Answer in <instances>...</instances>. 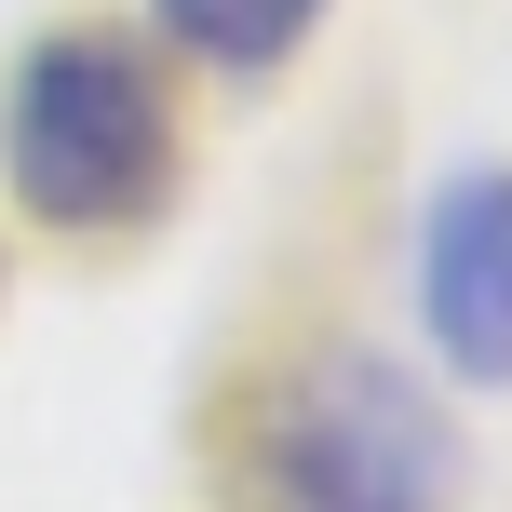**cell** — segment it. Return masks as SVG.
<instances>
[{
  "instance_id": "1",
  "label": "cell",
  "mask_w": 512,
  "mask_h": 512,
  "mask_svg": "<svg viewBox=\"0 0 512 512\" xmlns=\"http://www.w3.org/2000/svg\"><path fill=\"white\" fill-rule=\"evenodd\" d=\"M256 499L270 512H445L459 499V432L405 364L324 351L256 418Z\"/></svg>"
},
{
  "instance_id": "4",
  "label": "cell",
  "mask_w": 512,
  "mask_h": 512,
  "mask_svg": "<svg viewBox=\"0 0 512 512\" xmlns=\"http://www.w3.org/2000/svg\"><path fill=\"white\" fill-rule=\"evenodd\" d=\"M310 14H324V0H162V27H176L203 68H230V81L283 68V54L310 41Z\"/></svg>"
},
{
  "instance_id": "2",
  "label": "cell",
  "mask_w": 512,
  "mask_h": 512,
  "mask_svg": "<svg viewBox=\"0 0 512 512\" xmlns=\"http://www.w3.org/2000/svg\"><path fill=\"white\" fill-rule=\"evenodd\" d=\"M0 162H14L27 216L54 230H108V216H149L162 176H176V108L135 68L122 41L68 27L14 68V108H0Z\"/></svg>"
},
{
  "instance_id": "3",
  "label": "cell",
  "mask_w": 512,
  "mask_h": 512,
  "mask_svg": "<svg viewBox=\"0 0 512 512\" xmlns=\"http://www.w3.org/2000/svg\"><path fill=\"white\" fill-rule=\"evenodd\" d=\"M418 324L459 378H512V176H445L418 216Z\"/></svg>"
}]
</instances>
